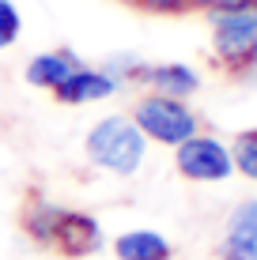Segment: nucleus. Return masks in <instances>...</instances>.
I'll use <instances>...</instances> for the list:
<instances>
[{
  "label": "nucleus",
  "instance_id": "1",
  "mask_svg": "<svg viewBox=\"0 0 257 260\" xmlns=\"http://www.w3.org/2000/svg\"><path fill=\"white\" fill-rule=\"evenodd\" d=\"M212 26V60L231 79L257 72V4H238L223 12H205Z\"/></svg>",
  "mask_w": 257,
  "mask_h": 260
},
{
  "label": "nucleus",
  "instance_id": "2",
  "mask_svg": "<svg viewBox=\"0 0 257 260\" xmlns=\"http://www.w3.org/2000/svg\"><path fill=\"white\" fill-rule=\"evenodd\" d=\"M83 155L99 170H110L118 177H132L148 155V140L132 124L129 113H110V117L91 124V132L83 140Z\"/></svg>",
  "mask_w": 257,
  "mask_h": 260
},
{
  "label": "nucleus",
  "instance_id": "3",
  "mask_svg": "<svg viewBox=\"0 0 257 260\" xmlns=\"http://www.w3.org/2000/svg\"><path fill=\"white\" fill-rule=\"evenodd\" d=\"M132 124L144 132L148 143H163V147H178L189 136L201 132V113L182 98H166V94H152L144 91L132 102Z\"/></svg>",
  "mask_w": 257,
  "mask_h": 260
},
{
  "label": "nucleus",
  "instance_id": "4",
  "mask_svg": "<svg viewBox=\"0 0 257 260\" xmlns=\"http://www.w3.org/2000/svg\"><path fill=\"white\" fill-rule=\"evenodd\" d=\"M174 166L185 181H201V185H216V181H227L235 174V158H231V147L223 140L208 136V132H197L185 143L174 147Z\"/></svg>",
  "mask_w": 257,
  "mask_h": 260
},
{
  "label": "nucleus",
  "instance_id": "5",
  "mask_svg": "<svg viewBox=\"0 0 257 260\" xmlns=\"http://www.w3.org/2000/svg\"><path fill=\"white\" fill-rule=\"evenodd\" d=\"M102 245H106V238H102L99 219L87 215V211L65 208V219H61V226H57V238H53L49 253H57L65 260H83V256H95Z\"/></svg>",
  "mask_w": 257,
  "mask_h": 260
},
{
  "label": "nucleus",
  "instance_id": "6",
  "mask_svg": "<svg viewBox=\"0 0 257 260\" xmlns=\"http://www.w3.org/2000/svg\"><path fill=\"white\" fill-rule=\"evenodd\" d=\"M65 219V204H53L38 185L23 192V204H19V226L23 234L34 241L38 249H53V238H57V226Z\"/></svg>",
  "mask_w": 257,
  "mask_h": 260
},
{
  "label": "nucleus",
  "instance_id": "7",
  "mask_svg": "<svg viewBox=\"0 0 257 260\" xmlns=\"http://www.w3.org/2000/svg\"><path fill=\"white\" fill-rule=\"evenodd\" d=\"M136 83L152 94H166V98H182L189 102L193 94L201 91V72L193 64H182V60H163V64H148L140 68Z\"/></svg>",
  "mask_w": 257,
  "mask_h": 260
},
{
  "label": "nucleus",
  "instance_id": "8",
  "mask_svg": "<svg viewBox=\"0 0 257 260\" xmlns=\"http://www.w3.org/2000/svg\"><path fill=\"white\" fill-rule=\"evenodd\" d=\"M118 91H121V83L113 76H106V72L95 68V64H79L72 76H68L65 83H57L49 94H53V102H61V106H87V102H102V98H110Z\"/></svg>",
  "mask_w": 257,
  "mask_h": 260
},
{
  "label": "nucleus",
  "instance_id": "9",
  "mask_svg": "<svg viewBox=\"0 0 257 260\" xmlns=\"http://www.w3.org/2000/svg\"><path fill=\"white\" fill-rule=\"evenodd\" d=\"M79 64H83V60H79L72 49H46V53H38V57L26 60L23 76H26V83L38 87V91H53V87L65 83Z\"/></svg>",
  "mask_w": 257,
  "mask_h": 260
},
{
  "label": "nucleus",
  "instance_id": "10",
  "mask_svg": "<svg viewBox=\"0 0 257 260\" xmlns=\"http://www.w3.org/2000/svg\"><path fill=\"white\" fill-rule=\"evenodd\" d=\"M118 260H174V245L159 230H125L113 241Z\"/></svg>",
  "mask_w": 257,
  "mask_h": 260
},
{
  "label": "nucleus",
  "instance_id": "11",
  "mask_svg": "<svg viewBox=\"0 0 257 260\" xmlns=\"http://www.w3.org/2000/svg\"><path fill=\"white\" fill-rule=\"evenodd\" d=\"M231 158H235V174L257 181V128H246L231 140Z\"/></svg>",
  "mask_w": 257,
  "mask_h": 260
},
{
  "label": "nucleus",
  "instance_id": "12",
  "mask_svg": "<svg viewBox=\"0 0 257 260\" xmlns=\"http://www.w3.org/2000/svg\"><path fill=\"white\" fill-rule=\"evenodd\" d=\"M227 234L257 245V200H242L231 215H227Z\"/></svg>",
  "mask_w": 257,
  "mask_h": 260
},
{
  "label": "nucleus",
  "instance_id": "13",
  "mask_svg": "<svg viewBox=\"0 0 257 260\" xmlns=\"http://www.w3.org/2000/svg\"><path fill=\"white\" fill-rule=\"evenodd\" d=\"M23 34V19H19V8L12 0H0V49H12Z\"/></svg>",
  "mask_w": 257,
  "mask_h": 260
},
{
  "label": "nucleus",
  "instance_id": "14",
  "mask_svg": "<svg viewBox=\"0 0 257 260\" xmlns=\"http://www.w3.org/2000/svg\"><path fill=\"white\" fill-rule=\"evenodd\" d=\"M216 256L219 260H257V245H250V241H242V238H235V234H223Z\"/></svg>",
  "mask_w": 257,
  "mask_h": 260
},
{
  "label": "nucleus",
  "instance_id": "15",
  "mask_svg": "<svg viewBox=\"0 0 257 260\" xmlns=\"http://www.w3.org/2000/svg\"><path fill=\"white\" fill-rule=\"evenodd\" d=\"M132 8H140L148 15H185V12H193L189 0H132Z\"/></svg>",
  "mask_w": 257,
  "mask_h": 260
},
{
  "label": "nucleus",
  "instance_id": "16",
  "mask_svg": "<svg viewBox=\"0 0 257 260\" xmlns=\"http://www.w3.org/2000/svg\"><path fill=\"white\" fill-rule=\"evenodd\" d=\"M125 4H132V0H125Z\"/></svg>",
  "mask_w": 257,
  "mask_h": 260
}]
</instances>
